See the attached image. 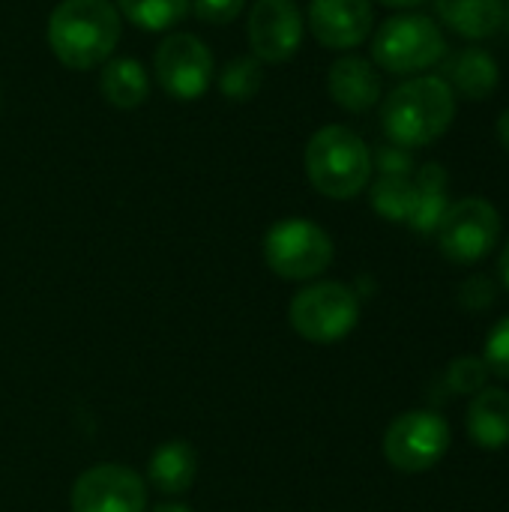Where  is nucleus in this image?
<instances>
[{
	"instance_id": "16",
	"label": "nucleus",
	"mask_w": 509,
	"mask_h": 512,
	"mask_svg": "<svg viewBox=\"0 0 509 512\" xmlns=\"http://www.w3.org/2000/svg\"><path fill=\"white\" fill-rule=\"evenodd\" d=\"M468 435L483 450H501L509 444V393L507 390H480L468 408Z\"/></svg>"
},
{
	"instance_id": "7",
	"label": "nucleus",
	"mask_w": 509,
	"mask_h": 512,
	"mask_svg": "<svg viewBox=\"0 0 509 512\" xmlns=\"http://www.w3.org/2000/svg\"><path fill=\"white\" fill-rule=\"evenodd\" d=\"M438 246L453 264L483 261L501 237V213L492 201L471 195L447 207L438 225Z\"/></svg>"
},
{
	"instance_id": "25",
	"label": "nucleus",
	"mask_w": 509,
	"mask_h": 512,
	"mask_svg": "<svg viewBox=\"0 0 509 512\" xmlns=\"http://www.w3.org/2000/svg\"><path fill=\"white\" fill-rule=\"evenodd\" d=\"M243 6L246 0H192V12L201 24H231Z\"/></svg>"
},
{
	"instance_id": "10",
	"label": "nucleus",
	"mask_w": 509,
	"mask_h": 512,
	"mask_svg": "<svg viewBox=\"0 0 509 512\" xmlns=\"http://www.w3.org/2000/svg\"><path fill=\"white\" fill-rule=\"evenodd\" d=\"M72 512H147V486L126 465H96L84 471L69 495Z\"/></svg>"
},
{
	"instance_id": "33",
	"label": "nucleus",
	"mask_w": 509,
	"mask_h": 512,
	"mask_svg": "<svg viewBox=\"0 0 509 512\" xmlns=\"http://www.w3.org/2000/svg\"><path fill=\"white\" fill-rule=\"evenodd\" d=\"M0 108H3V96H0Z\"/></svg>"
},
{
	"instance_id": "6",
	"label": "nucleus",
	"mask_w": 509,
	"mask_h": 512,
	"mask_svg": "<svg viewBox=\"0 0 509 512\" xmlns=\"http://www.w3.org/2000/svg\"><path fill=\"white\" fill-rule=\"evenodd\" d=\"M288 318L306 342L333 345L357 327L360 297L342 282H315L291 300Z\"/></svg>"
},
{
	"instance_id": "14",
	"label": "nucleus",
	"mask_w": 509,
	"mask_h": 512,
	"mask_svg": "<svg viewBox=\"0 0 509 512\" xmlns=\"http://www.w3.org/2000/svg\"><path fill=\"white\" fill-rule=\"evenodd\" d=\"M456 96L468 102L489 99L501 84V66L492 51L483 45H465L444 57V75H441Z\"/></svg>"
},
{
	"instance_id": "9",
	"label": "nucleus",
	"mask_w": 509,
	"mask_h": 512,
	"mask_svg": "<svg viewBox=\"0 0 509 512\" xmlns=\"http://www.w3.org/2000/svg\"><path fill=\"white\" fill-rule=\"evenodd\" d=\"M450 450V426L435 411H408L384 435V456L396 471L420 474L435 468Z\"/></svg>"
},
{
	"instance_id": "11",
	"label": "nucleus",
	"mask_w": 509,
	"mask_h": 512,
	"mask_svg": "<svg viewBox=\"0 0 509 512\" xmlns=\"http://www.w3.org/2000/svg\"><path fill=\"white\" fill-rule=\"evenodd\" d=\"M252 57L285 63L303 45V12L294 0H255L246 21Z\"/></svg>"
},
{
	"instance_id": "28",
	"label": "nucleus",
	"mask_w": 509,
	"mask_h": 512,
	"mask_svg": "<svg viewBox=\"0 0 509 512\" xmlns=\"http://www.w3.org/2000/svg\"><path fill=\"white\" fill-rule=\"evenodd\" d=\"M495 129H498V141H501V147L509 153V105L501 111V117H498V126H495Z\"/></svg>"
},
{
	"instance_id": "29",
	"label": "nucleus",
	"mask_w": 509,
	"mask_h": 512,
	"mask_svg": "<svg viewBox=\"0 0 509 512\" xmlns=\"http://www.w3.org/2000/svg\"><path fill=\"white\" fill-rule=\"evenodd\" d=\"M375 3H381V6H387V9H417V6H423L426 0H375Z\"/></svg>"
},
{
	"instance_id": "32",
	"label": "nucleus",
	"mask_w": 509,
	"mask_h": 512,
	"mask_svg": "<svg viewBox=\"0 0 509 512\" xmlns=\"http://www.w3.org/2000/svg\"><path fill=\"white\" fill-rule=\"evenodd\" d=\"M501 30L509 33V0H504V24H501Z\"/></svg>"
},
{
	"instance_id": "27",
	"label": "nucleus",
	"mask_w": 509,
	"mask_h": 512,
	"mask_svg": "<svg viewBox=\"0 0 509 512\" xmlns=\"http://www.w3.org/2000/svg\"><path fill=\"white\" fill-rule=\"evenodd\" d=\"M459 297H462V306H468V309H486L492 303V297H495V288H492V282L486 276H471L462 285Z\"/></svg>"
},
{
	"instance_id": "17",
	"label": "nucleus",
	"mask_w": 509,
	"mask_h": 512,
	"mask_svg": "<svg viewBox=\"0 0 509 512\" xmlns=\"http://www.w3.org/2000/svg\"><path fill=\"white\" fill-rule=\"evenodd\" d=\"M99 93L105 96V102H111L120 111H132V108L144 105V99L150 93V81H147L141 60H135V57L105 60L99 69Z\"/></svg>"
},
{
	"instance_id": "22",
	"label": "nucleus",
	"mask_w": 509,
	"mask_h": 512,
	"mask_svg": "<svg viewBox=\"0 0 509 512\" xmlns=\"http://www.w3.org/2000/svg\"><path fill=\"white\" fill-rule=\"evenodd\" d=\"M417 186V183H414ZM450 189H426V186H417V201H414V210L408 216V225L417 231V234H435L447 207H450V198H447Z\"/></svg>"
},
{
	"instance_id": "20",
	"label": "nucleus",
	"mask_w": 509,
	"mask_h": 512,
	"mask_svg": "<svg viewBox=\"0 0 509 512\" xmlns=\"http://www.w3.org/2000/svg\"><path fill=\"white\" fill-rule=\"evenodd\" d=\"M417 201V186L414 177L405 174H381L372 186V207L378 216L390 222H408L411 210Z\"/></svg>"
},
{
	"instance_id": "19",
	"label": "nucleus",
	"mask_w": 509,
	"mask_h": 512,
	"mask_svg": "<svg viewBox=\"0 0 509 512\" xmlns=\"http://www.w3.org/2000/svg\"><path fill=\"white\" fill-rule=\"evenodd\" d=\"M114 6L120 18L132 21L135 27L147 33H162L186 18L192 0H114Z\"/></svg>"
},
{
	"instance_id": "15",
	"label": "nucleus",
	"mask_w": 509,
	"mask_h": 512,
	"mask_svg": "<svg viewBox=\"0 0 509 512\" xmlns=\"http://www.w3.org/2000/svg\"><path fill=\"white\" fill-rule=\"evenodd\" d=\"M438 24L468 42L492 39L504 24V0H435Z\"/></svg>"
},
{
	"instance_id": "21",
	"label": "nucleus",
	"mask_w": 509,
	"mask_h": 512,
	"mask_svg": "<svg viewBox=\"0 0 509 512\" xmlns=\"http://www.w3.org/2000/svg\"><path fill=\"white\" fill-rule=\"evenodd\" d=\"M264 84V63L258 57H234L219 72V90L231 102H249Z\"/></svg>"
},
{
	"instance_id": "24",
	"label": "nucleus",
	"mask_w": 509,
	"mask_h": 512,
	"mask_svg": "<svg viewBox=\"0 0 509 512\" xmlns=\"http://www.w3.org/2000/svg\"><path fill=\"white\" fill-rule=\"evenodd\" d=\"M483 360H486L489 372L509 381V315L492 327V333L486 339V357Z\"/></svg>"
},
{
	"instance_id": "1",
	"label": "nucleus",
	"mask_w": 509,
	"mask_h": 512,
	"mask_svg": "<svg viewBox=\"0 0 509 512\" xmlns=\"http://www.w3.org/2000/svg\"><path fill=\"white\" fill-rule=\"evenodd\" d=\"M456 93L441 75H411L381 105V126L390 144L417 150L441 141L456 120Z\"/></svg>"
},
{
	"instance_id": "5",
	"label": "nucleus",
	"mask_w": 509,
	"mask_h": 512,
	"mask_svg": "<svg viewBox=\"0 0 509 512\" xmlns=\"http://www.w3.org/2000/svg\"><path fill=\"white\" fill-rule=\"evenodd\" d=\"M264 261L279 279L306 282L333 264V240L309 219H282L264 234Z\"/></svg>"
},
{
	"instance_id": "4",
	"label": "nucleus",
	"mask_w": 509,
	"mask_h": 512,
	"mask_svg": "<svg viewBox=\"0 0 509 512\" xmlns=\"http://www.w3.org/2000/svg\"><path fill=\"white\" fill-rule=\"evenodd\" d=\"M447 57L444 27L423 12H399L372 36V63L390 75H423Z\"/></svg>"
},
{
	"instance_id": "8",
	"label": "nucleus",
	"mask_w": 509,
	"mask_h": 512,
	"mask_svg": "<svg viewBox=\"0 0 509 512\" xmlns=\"http://www.w3.org/2000/svg\"><path fill=\"white\" fill-rule=\"evenodd\" d=\"M153 69L159 87L180 102H195L201 99L213 78H216V63L204 39L195 33H171L159 42L153 54Z\"/></svg>"
},
{
	"instance_id": "18",
	"label": "nucleus",
	"mask_w": 509,
	"mask_h": 512,
	"mask_svg": "<svg viewBox=\"0 0 509 512\" xmlns=\"http://www.w3.org/2000/svg\"><path fill=\"white\" fill-rule=\"evenodd\" d=\"M198 474V456L186 441L162 444L150 459V483L165 495H180Z\"/></svg>"
},
{
	"instance_id": "30",
	"label": "nucleus",
	"mask_w": 509,
	"mask_h": 512,
	"mask_svg": "<svg viewBox=\"0 0 509 512\" xmlns=\"http://www.w3.org/2000/svg\"><path fill=\"white\" fill-rule=\"evenodd\" d=\"M498 270H501V279H504V285L509 288V240H507V246H504V252H501Z\"/></svg>"
},
{
	"instance_id": "31",
	"label": "nucleus",
	"mask_w": 509,
	"mask_h": 512,
	"mask_svg": "<svg viewBox=\"0 0 509 512\" xmlns=\"http://www.w3.org/2000/svg\"><path fill=\"white\" fill-rule=\"evenodd\" d=\"M153 512H192L189 507H183V504H162V507H156Z\"/></svg>"
},
{
	"instance_id": "3",
	"label": "nucleus",
	"mask_w": 509,
	"mask_h": 512,
	"mask_svg": "<svg viewBox=\"0 0 509 512\" xmlns=\"http://www.w3.org/2000/svg\"><path fill=\"white\" fill-rule=\"evenodd\" d=\"M303 165L315 192L333 201L357 198L369 186L372 171H375L369 144L351 126H342V123L321 126L309 138Z\"/></svg>"
},
{
	"instance_id": "12",
	"label": "nucleus",
	"mask_w": 509,
	"mask_h": 512,
	"mask_svg": "<svg viewBox=\"0 0 509 512\" xmlns=\"http://www.w3.org/2000/svg\"><path fill=\"white\" fill-rule=\"evenodd\" d=\"M306 21L324 48L354 51L375 30V6L372 0H312Z\"/></svg>"
},
{
	"instance_id": "23",
	"label": "nucleus",
	"mask_w": 509,
	"mask_h": 512,
	"mask_svg": "<svg viewBox=\"0 0 509 512\" xmlns=\"http://www.w3.org/2000/svg\"><path fill=\"white\" fill-rule=\"evenodd\" d=\"M447 378H450V387L456 393H462V396H471L474 393L477 396L480 390H486L489 366L480 357H459V360H453Z\"/></svg>"
},
{
	"instance_id": "26",
	"label": "nucleus",
	"mask_w": 509,
	"mask_h": 512,
	"mask_svg": "<svg viewBox=\"0 0 509 512\" xmlns=\"http://www.w3.org/2000/svg\"><path fill=\"white\" fill-rule=\"evenodd\" d=\"M372 165L381 171V174H405V177H411L414 174V156H411V150H405V147H396V144H384V147H378V153L372 156Z\"/></svg>"
},
{
	"instance_id": "2",
	"label": "nucleus",
	"mask_w": 509,
	"mask_h": 512,
	"mask_svg": "<svg viewBox=\"0 0 509 512\" xmlns=\"http://www.w3.org/2000/svg\"><path fill=\"white\" fill-rule=\"evenodd\" d=\"M123 18L111 0H60L48 15V48L66 69H96L111 60Z\"/></svg>"
},
{
	"instance_id": "13",
	"label": "nucleus",
	"mask_w": 509,
	"mask_h": 512,
	"mask_svg": "<svg viewBox=\"0 0 509 512\" xmlns=\"http://www.w3.org/2000/svg\"><path fill=\"white\" fill-rule=\"evenodd\" d=\"M327 93L339 108H345L351 114H366L384 96L381 72L369 57L345 54L327 72Z\"/></svg>"
}]
</instances>
